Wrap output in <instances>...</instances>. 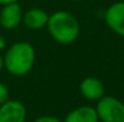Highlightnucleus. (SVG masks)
<instances>
[{"label":"nucleus","instance_id":"obj_13","mask_svg":"<svg viewBox=\"0 0 124 122\" xmlns=\"http://www.w3.org/2000/svg\"><path fill=\"white\" fill-rule=\"evenodd\" d=\"M18 0H0V5H6V4H10V2H16Z\"/></svg>","mask_w":124,"mask_h":122},{"label":"nucleus","instance_id":"obj_2","mask_svg":"<svg viewBox=\"0 0 124 122\" xmlns=\"http://www.w3.org/2000/svg\"><path fill=\"white\" fill-rule=\"evenodd\" d=\"M52 40L60 44H70L78 39L81 25L77 17L68 11H55L49 14L46 25Z\"/></svg>","mask_w":124,"mask_h":122},{"label":"nucleus","instance_id":"obj_7","mask_svg":"<svg viewBox=\"0 0 124 122\" xmlns=\"http://www.w3.org/2000/svg\"><path fill=\"white\" fill-rule=\"evenodd\" d=\"M80 92L87 101H99L105 96L104 83L96 77H85L80 83Z\"/></svg>","mask_w":124,"mask_h":122},{"label":"nucleus","instance_id":"obj_5","mask_svg":"<svg viewBox=\"0 0 124 122\" xmlns=\"http://www.w3.org/2000/svg\"><path fill=\"white\" fill-rule=\"evenodd\" d=\"M0 10V26L5 30H15L22 24L23 11L18 1L1 5Z\"/></svg>","mask_w":124,"mask_h":122},{"label":"nucleus","instance_id":"obj_6","mask_svg":"<svg viewBox=\"0 0 124 122\" xmlns=\"http://www.w3.org/2000/svg\"><path fill=\"white\" fill-rule=\"evenodd\" d=\"M27 108L16 99H8L0 105V122H25Z\"/></svg>","mask_w":124,"mask_h":122},{"label":"nucleus","instance_id":"obj_14","mask_svg":"<svg viewBox=\"0 0 124 122\" xmlns=\"http://www.w3.org/2000/svg\"><path fill=\"white\" fill-rule=\"evenodd\" d=\"M4 68V59H2V55L0 54V71Z\"/></svg>","mask_w":124,"mask_h":122},{"label":"nucleus","instance_id":"obj_9","mask_svg":"<svg viewBox=\"0 0 124 122\" xmlns=\"http://www.w3.org/2000/svg\"><path fill=\"white\" fill-rule=\"evenodd\" d=\"M63 122H99V117L94 107L82 105L71 110Z\"/></svg>","mask_w":124,"mask_h":122},{"label":"nucleus","instance_id":"obj_8","mask_svg":"<svg viewBox=\"0 0 124 122\" xmlns=\"http://www.w3.org/2000/svg\"><path fill=\"white\" fill-rule=\"evenodd\" d=\"M49 14L41 7H31L23 13L22 23L29 30H41L46 28Z\"/></svg>","mask_w":124,"mask_h":122},{"label":"nucleus","instance_id":"obj_1","mask_svg":"<svg viewBox=\"0 0 124 122\" xmlns=\"http://www.w3.org/2000/svg\"><path fill=\"white\" fill-rule=\"evenodd\" d=\"M4 68L15 77L27 76L34 67L36 60V51L31 43L27 41H19L11 44L5 54Z\"/></svg>","mask_w":124,"mask_h":122},{"label":"nucleus","instance_id":"obj_4","mask_svg":"<svg viewBox=\"0 0 124 122\" xmlns=\"http://www.w3.org/2000/svg\"><path fill=\"white\" fill-rule=\"evenodd\" d=\"M105 23L111 31L124 39V2L116 1L111 4L104 16Z\"/></svg>","mask_w":124,"mask_h":122},{"label":"nucleus","instance_id":"obj_11","mask_svg":"<svg viewBox=\"0 0 124 122\" xmlns=\"http://www.w3.org/2000/svg\"><path fill=\"white\" fill-rule=\"evenodd\" d=\"M33 122H63L60 119L55 117V116H51V115H42L36 117Z\"/></svg>","mask_w":124,"mask_h":122},{"label":"nucleus","instance_id":"obj_3","mask_svg":"<svg viewBox=\"0 0 124 122\" xmlns=\"http://www.w3.org/2000/svg\"><path fill=\"white\" fill-rule=\"evenodd\" d=\"M99 121L124 122V103L112 96H104L95 107Z\"/></svg>","mask_w":124,"mask_h":122},{"label":"nucleus","instance_id":"obj_12","mask_svg":"<svg viewBox=\"0 0 124 122\" xmlns=\"http://www.w3.org/2000/svg\"><path fill=\"white\" fill-rule=\"evenodd\" d=\"M5 48H6V40L0 35V51H1V50H4Z\"/></svg>","mask_w":124,"mask_h":122},{"label":"nucleus","instance_id":"obj_10","mask_svg":"<svg viewBox=\"0 0 124 122\" xmlns=\"http://www.w3.org/2000/svg\"><path fill=\"white\" fill-rule=\"evenodd\" d=\"M8 99H10V91H8L7 86L0 81V105Z\"/></svg>","mask_w":124,"mask_h":122},{"label":"nucleus","instance_id":"obj_16","mask_svg":"<svg viewBox=\"0 0 124 122\" xmlns=\"http://www.w3.org/2000/svg\"><path fill=\"white\" fill-rule=\"evenodd\" d=\"M117 1H123V2H124V0H117Z\"/></svg>","mask_w":124,"mask_h":122},{"label":"nucleus","instance_id":"obj_15","mask_svg":"<svg viewBox=\"0 0 124 122\" xmlns=\"http://www.w3.org/2000/svg\"><path fill=\"white\" fill-rule=\"evenodd\" d=\"M70 1H82V0H70Z\"/></svg>","mask_w":124,"mask_h":122}]
</instances>
